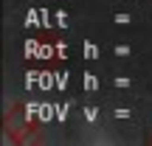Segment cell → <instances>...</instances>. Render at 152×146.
Here are the masks:
<instances>
[]
</instances>
